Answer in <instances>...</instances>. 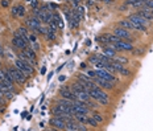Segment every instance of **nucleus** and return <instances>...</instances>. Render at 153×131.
<instances>
[{
	"label": "nucleus",
	"instance_id": "nucleus-17",
	"mask_svg": "<svg viewBox=\"0 0 153 131\" xmlns=\"http://www.w3.org/2000/svg\"><path fill=\"white\" fill-rule=\"evenodd\" d=\"M145 3V0H128L127 4H131V5H133V7H141L144 5Z\"/></svg>",
	"mask_w": 153,
	"mask_h": 131
},
{
	"label": "nucleus",
	"instance_id": "nucleus-13",
	"mask_svg": "<svg viewBox=\"0 0 153 131\" xmlns=\"http://www.w3.org/2000/svg\"><path fill=\"white\" fill-rule=\"evenodd\" d=\"M119 25L120 27H123V28H126V29H136V25H135L132 21H131L129 19H124V20H122L120 23H119Z\"/></svg>",
	"mask_w": 153,
	"mask_h": 131
},
{
	"label": "nucleus",
	"instance_id": "nucleus-10",
	"mask_svg": "<svg viewBox=\"0 0 153 131\" xmlns=\"http://www.w3.org/2000/svg\"><path fill=\"white\" fill-rule=\"evenodd\" d=\"M60 94H61L62 98H67V99H71V101L75 99V95H74V93L71 92V89L69 86H62L61 90H60Z\"/></svg>",
	"mask_w": 153,
	"mask_h": 131
},
{
	"label": "nucleus",
	"instance_id": "nucleus-16",
	"mask_svg": "<svg viewBox=\"0 0 153 131\" xmlns=\"http://www.w3.org/2000/svg\"><path fill=\"white\" fill-rule=\"evenodd\" d=\"M16 35L17 36H21V37H28V29L25 27H20L19 29H17V32H16Z\"/></svg>",
	"mask_w": 153,
	"mask_h": 131
},
{
	"label": "nucleus",
	"instance_id": "nucleus-28",
	"mask_svg": "<svg viewBox=\"0 0 153 131\" xmlns=\"http://www.w3.org/2000/svg\"><path fill=\"white\" fill-rule=\"evenodd\" d=\"M0 4H1V7H8L9 5V0H1Z\"/></svg>",
	"mask_w": 153,
	"mask_h": 131
},
{
	"label": "nucleus",
	"instance_id": "nucleus-5",
	"mask_svg": "<svg viewBox=\"0 0 153 131\" xmlns=\"http://www.w3.org/2000/svg\"><path fill=\"white\" fill-rule=\"evenodd\" d=\"M96 76L98 77H102V78H104V80H107V81H110V82H118V78L116 77H114L112 76V73H110L108 70H106L104 68H102V69H96Z\"/></svg>",
	"mask_w": 153,
	"mask_h": 131
},
{
	"label": "nucleus",
	"instance_id": "nucleus-1",
	"mask_svg": "<svg viewBox=\"0 0 153 131\" xmlns=\"http://www.w3.org/2000/svg\"><path fill=\"white\" fill-rule=\"evenodd\" d=\"M88 94H90V97H91L92 99H95L98 103H100V105H108V95L106 94V92L104 90H102L100 89V86H94V88H91V89H88Z\"/></svg>",
	"mask_w": 153,
	"mask_h": 131
},
{
	"label": "nucleus",
	"instance_id": "nucleus-34",
	"mask_svg": "<svg viewBox=\"0 0 153 131\" xmlns=\"http://www.w3.org/2000/svg\"><path fill=\"white\" fill-rule=\"evenodd\" d=\"M0 56H4V50H3V48H0Z\"/></svg>",
	"mask_w": 153,
	"mask_h": 131
},
{
	"label": "nucleus",
	"instance_id": "nucleus-6",
	"mask_svg": "<svg viewBox=\"0 0 153 131\" xmlns=\"http://www.w3.org/2000/svg\"><path fill=\"white\" fill-rule=\"evenodd\" d=\"M50 124H52L56 130H65V127H66V122L62 119V118H60V117L52 118V119H50Z\"/></svg>",
	"mask_w": 153,
	"mask_h": 131
},
{
	"label": "nucleus",
	"instance_id": "nucleus-36",
	"mask_svg": "<svg viewBox=\"0 0 153 131\" xmlns=\"http://www.w3.org/2000/svg\"><path fill=\"white\" fill-rule=\"evenodd\" d=\"M0 48H1V43H0Z\"/></svg>",
	"mask_w": 153,
	"mask_h": 131
},
{
	"label": "nucleus",
	"instance_id": "nucleus-7",
	"mask_svg": "<svg viewBox=\"0 0 153 131\" xmlns=\"http://www.w3.org/2000/svg\"><path fill=\"white\" fill-rule=\"evenodd\" d=\"M128 19L135 24V25H143V27H146V19L145 17H143L141 15H139V13H133V15H129Z\"/></svg>",
	"mask_w": 153,
	"mask_h": 131
},
{
	"label": "nucleus",
	"instance_id": "nucleus-4",
	"mask_svg": "<svg viewBox=\"0 0 153 131\" xmlns=\"http://www.w3.org/2000/svg\"><path fill=\"white\" fill-rule=\"evenodd\" d=\"M12 44L17 46V48H20V49H25L29 45V40H28V37H21V36L15 35L13 40H12Z\"/></svg>",
	"mask_w": 153,
	"mask_h": 131
},
{
	"label": "nucleus",
	"instance_id": "nucleus-9",
	"mask_svg": "<svg viewBox=\"0 0 153 131\" xmlns=\"http://www.w3.org/2000/svg\"><path fill=\"white\" fill-rule=\"evenodd\" d=\"M27 25L31 28V29H33V31H37L38 28L41 27V20L38 19L37 16L29 17V19H27Z\"/></svg>",
	"mask_w": 153,
	"mask_h": 131
},
{
	"label": "nucleus",
	"instance_id": "nucleus-33",
	"mask_svg": "<svg viewBox=\"0 0 153 131\" xmlns=\"http://www.w3.org/2000/svg\"><path fill=\"white\" fill-rule=\"evenodd\" d=\"M65 80H66V77H65V76H61V77H60V82H63V81H65Z\"/></svg>",
	"mask_w": 153,
	"mask_h": 131
},
{
	"label": "nucleus",
	"instance_id": "nucleus-18",
	"mask_svg": "<svg viewBox=\"0 0 153 131\" xmlns=\"http://www.w3.org/2000/svg\"><path fill=\"white\" fill-rule=\"evenodd\" d=\"M91 117L96 120V122H98V123H103V122H104V118L102 117V114H99V113H92Z\"/></svg>",
	"mask_w": 153,
	"mask_h": 131
},
{
	"label": "nucleus",
	"instance_id": "nucleus-29",
	"mask_svg": "<svg viewBox=\"0 0 153 131\" xmlns=\"http://www.w3.org/2000/svg\"><path fill=\"white\" fill-rule=\"evenodd\" d=\"M86 74H87L88 77H96V73H95V72H92V70H88V72H86Z\"/></svg>",
	"mask_w": 153,
	"mask_h": 131
},
{
	"label": "nucleus",
	"instance_id": "nucleus-15",
	"mask_svg": "<svg viewBox=\"0 0 153 131\" xmlns=\"http://www.w3.org/2000/svg\"><path fill=\"white\" fill-rule=\"evenodd\" d=\"M23 50H24V53H27L32 60L36 61V50L33 49V48H29V46H28V48H25V49H23Z\"/></svg>",
	"mask_w": 153,
	"mask_h": 131
},
{
	"label": "nucleus",
	"instance_id": "nucleus-35",
	"mask_svg": "<svg viewBox=\"0 0 153 131\" xmlns=\"http://www.w3.org/2000/svg\"><path fill=\"white\" fill-rule=\"evenodd\" d=\"M73 3H74V4H75V5H76V4L79 3V0H73Z\"/></svg>",
	"mask_w": 153,
	"mask_h": 131
},
{
	"label": "nucleus",
	"instance_id": "nucleus-23",
	"mask_svg": "<svg viewBox=\"0 0 153 131\" xmlns=\"http://www.w3.org/2000/svg\"><path fill=\"white\" fill-rule=\"evenodd\" d=\"M119 73L122 74V76H126V77H127V76H129V74H131V72H129V70H127V69H124V68H122V69L119 70Z\"/></svg>",
	"mask_w": 153,
	"mask_h": 131
},
{
	"label": "nucleus",
	"instance_id": "nucleus-38",
	"mask_svg": "<svg viewBox=\"0 0 153 131\" xmlns=\"http://www.w3.org/2000/svg\"><path fill=\"white\" fill-rule=\"evenodd\" d=\"M27 1H31V0H27Z\"/></svg>",
	"mask_w": 153,
	"mask_h": 131
},
{
	"label": "nucleus",
	"instance_id": "nucleus-24",
	"mask_svg": "<svg viewBox=\"0 0 153 131\" xmlns=\"http://www.w3.org/2000/svg\"><path fill=\"white\" fill-rule=\"evenodd\" d=\"M98 61H99V57H98V54H96V56H91V57H90V62H91V64H94V65H95Z\"/></svg>",
	"mask_w": 153,
	"mask_h": 131
},
{
	"label": "nucleus",
	"instance_id": "nucleus-11",
	"mask_svg": "<svg viewBox=\"0 0 153 131\" xmlns=\"http://www.w3.org/2000/svg\"><path fill=\"white\" fill-rule=\"evenodd\" d=\"M95 82L98 84V86H100V88H103V89H110V90L114 89V82H110L102 77H98V76L95 77Z\"/></svg>",
	"mask_w": 153,
	"mask_h": 131
},
{
	"label": "nucleus",
	"instance_id": "nucleus-37",
	"mask_svg": "<svg viewBox=\"0 0 153 131\" xmlns=\"http://www.w3.org/2000/svg\"><path fill=\"white\" fill-rule=\"evenodd\" d=\"M99 1H104V0H99Z\"/></svg>",
	"mask_w": 153,
	"mask_h": 131
},
{
	"label": "nucleus",
	"instance_id": "nucleus-26",
	"mask_svg": "<svg viewBox=\"0 0 153 131\" xmlns=\"http://www.w3.org/2000/svg\"><path fill=\"white\" fill-rule=\"evenodd\" d=\"M116 61L120 62V64H127V62H128V60H127V58H124V57H118V58H116Z\"/></svg>",
	"mask_w": 153,
	"mask_h": 131
},
{
	"label": "nucleus",
	"instance_id": "nucleus-25",
	"mask_svg": "<svg viewBox=\"0 0 153 131\" xmlns=\"http://www.w3.org/2000/svg\"><path fill=\"white\" fill-rule=\"evenodd\" d=\"M28 40H29V43H36L37 37H36V35H28Z\"/></svg>",
	"mask_w": 153,
	"mask_h": 131
},
{
	"label": "nucleus",
	"instance_id": "nucleus-21",
	"mask_svg": "<svg viewBox=\"0 0 153 131\" xmlns=\"http://www.w3.org/2000/svg\"><path fill=\"white\" fill-rule=\"evenodd\" d=\"M17 11H19V15L17 16H24L25 15V7H24V5H19V7H17Z\"/></svg>",
	"mask_w": 153,
	"mask_h": 131
},
{
	"label": "nucleus",
	"instance_id": "nucleus-32",
	"mask_svg": "<svg viewBox=\"0 0 153 131\" xmlns=\"http://www.w3.org/2000/svg\"><path fill=\"white\" fill-rule=\"evenodd\" d=\"M45 73H46V68L44 66V68L41 69V74H44V76H45Z\"/></svg>",
	"mask_w": 153,
	"mask_h": 131
},
{
	"label": "nucleus",
	"instance_id": "nucleus-22",
	"mask_svg": "<svg viewBox=\"0 0 153 131\" xmlns=\"http://www.w3.org/2000/svg\"><path fill=\"white\" fill-rule=\"evenodd\" d=\"M144 7L153 9V0H145V3H144Z\"/></svg>",
	"mask_w": 153,
	"mask_h": 131
},
{
	"label": "nucleus",
	"instance_id": "nucleus-8",
	"mask_svg": "<svg viewBox=\"0 0 153 131\" xmlns=\"http://www.w3.org/2000/svg\"><path fill=\"white\" fill-rule=\"evenodd\" d=\"M112 45L116 50H133L132 44L128 43V41H123V40H119L118 43H114Z\"/></svg>",
	"mask_w": 153,
	"mask_h": 131
},
{
	"label": "nucleus",
	"instance_id": "nucleus-3",
	"mask_svg": "<svg viewBox=\"0 0 153 131\" xmlns=\"http://www.w3.org/2000/svg\"><path fill=\"white\" fill-rule=\"evenodd\" d=\"M15 66L16 68H19L21 72H23L24 74H27L28 77L29 76H32L33 74V66L32 65H29L28 62H25V61H23V60H20V58H17V60H15Z\"/></svg>",
	"mask_w": 153,
	"mask_h": 131
},
{
	"label": "nucleus",
	"instance_id": "nucleus-12",
	"mask_svg": "<svg viewBox=\"0 0 153 131\" xmlns=\"http://www.w3.org/2000/svg\"><path fill=\"white\" fill-rule=\"evenodd\" d=\"M114 35L118 36L119 39H129V32H128V29H126V28H123V27L115 28Z\"/></svg>",
	"mask_w": 153,
	"mask_h": 131
},
{
	"label": "nucleus",
	"instance_id": "nucleus-30",
	"mask_svg": "<svg viewBox=\"0 0 153 131\" xmlns=\"http://www.w3.org/2000/svg\"><path fill=\"white\" fill-rule=\"evenodd\" d=\"M11 13L13 16H17L19 15V11H17V7H15V8H12V11H11Z\"/></svg>",
	"mask_w": 153,
	"mask_h": 131
},
{
	"label": "nucleus",
	"instance_id": "nucleus-19",
	"mask_svg": "<svg viewBox=\"0 0 153 131\" xmlns=\"http://www.w3.org/2000/svg\"><path fill=\"white\" fill-rule=\"evenodd\" d=\"M87 124H90V126H92V127H98V122H96L92 117H87Z\"/></svg>",
	"mask_w": 153,
	"mask_h": 131
},
{
	"label": "nucleus",
	"instance_id": "nucleus-27",
	"mask_svg": "<svg viewBox=\"0 0 153 131\" xmlns=\"http://www.w3.org/2000/svg\"><path fill=\"white\" fill-rule=\"evenodd\" d=\"M32 48H33L36 52H38V50H40V45H38L37 41H36V43H32Z\"/></svg>",
	"mask_w": 153,
	"mask_h": 131
},
{
	"label": "nucleus",
	"instance_id": "nucleus-14",
	"mask_svg": "<svg viewBox=\"0 0 153 131\" xmlns=\"http://www.w3.org/2000/svg\"><path fill=\"white\" fill-rule=\"evenodd\" d=\"M17 57H19L20 60H23V61L28 62V64H29V65H32V66H35V65H36V61H35V60H32V58L29 57V56H28L27 53H24V50H23V52H20Z\"/></svg>",
	"mask_w": 153,
	"mask_h": 131
},
{
	"label": "nucleus",
	"instance_id": "nucleus-20",
	"mask_svg": "<svg viewBox=\"0 0 153 131\" xmlns=\"http://www.w3.org/2000/svg\"><path fill=\"white\" fill-rule=\"evenodd\" d=\"M46 37H48L49 40H54L56 39V32L52 31V29L49 28V31H48V33H46Z\"/></svg>",
	"mask_w": 153,
	"mask_h": 131
},
{
	"label": "nucleus",
	"instance_id": "nucleus-2",
	"mask_svg": "<svg viewBox=\"0 0 153 131\" xmlns=\"http://www.w3.org/2000/svg\"><path fill=\"white\" fill-rule=\"evenodd\" d=\"M7 73L11 76L13 80H15L16 84H19V85H24V82L27 81V78L28 76L27 74H24L21 70L19 69V68H8L7 69Z\"/></svg>",
	"mask_w": 153,
	"mask_h": 131
},
{
	"label": "nucleus",
	"instance_id": "nucleus-31",
	"mask_svg": "<svg viewBox=\"0 0 153 131\" xmlns=\"http://www.w3.org/2000/svg\"><path fill=\"white\" fill-rule=\"evenodd\" d=\"M31 4H32V7L35 8V7H37L38 5V1L37 0H31Z\"/></svg>",
	"mask_w": 153,
	"mask_h": 131
}]
</instances>
